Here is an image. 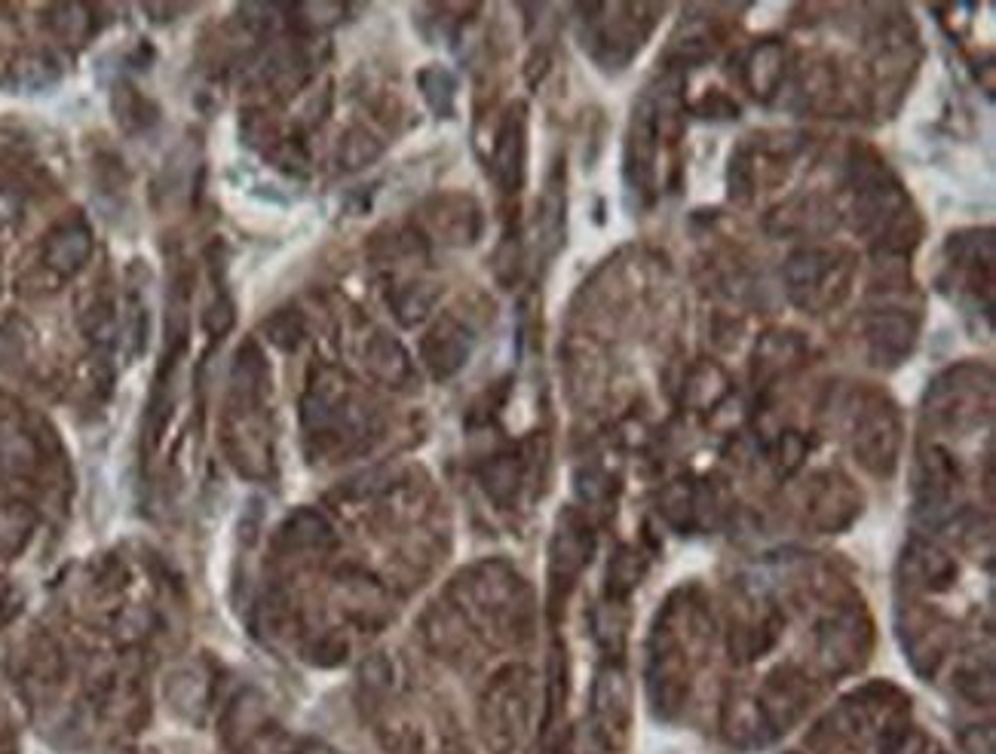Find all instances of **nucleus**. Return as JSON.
Returning <instances> with one entry per match:
<instances>
[{
  "label": "nucleus",
  "mask_w": 996,
  "mask_h": 754,
  "mask_svg": "<svg viewBox=\"0 0 996 754\" xmlns=\"http://www.w3.org/2000/svg\"><path fill=\"white\" fill-rule=\"evenodd\" d=\"M482 478H485V488H488V494L497 503H509L515 497V491H519L522 466H519L515 458H497L485 466Z\"/></svg>",
  "instance_id": "15"
},
{
  "label": "nucleus",
  "mask_w": 996,
  "mask_h": 754,
  "mask_svg": "<svg viewBox=\"0 0 996 754\" xmlns=\"http://www.w3.org/2000/svg\"><path fill=\"white\" fill-rule=\"evenodd\" d=\"M883 754H930V739L923 737L916 727L899 723V727H886L880 739Z\"/></svg>",
  "instance_id": "17"
},
{
  "label": "nucleus",
  "mask_w": 996,
  "mask_h": 754,
  "mask_svg": "<svg viewBox=\"0 0 996 754\" xmlns=\"http://www.w3.org/2000/svg\"><path fill=\"white\" fill-rule=\"evenodd\" d=\"M392 307L399 313V319L402 323H409L414 326L417 319H424L426 311L433 307V292L426 289V285H411V289H402V295L392 301Z\"/></svg>",
  "instance_id": "19"
},
{
  "label": "nucleus",
  "mask_w": 996,
  "mask_h": 754,
  "mask_svg": "<svg viewBox=\"0 0 996 754\" xmlns=\"http://www.w3.org/2000/svg\"><path fill=\"white\" fill-rule=\"evenodd\" d=\"M899 421L896 414L883 405H871L855 417V436H852V451L862 460V466L874 476H889L899 460Z\"/></svg>",
  "instance_id": "2"
},
{
  "label": "nucleus",
  "mask_w": 996,
  "mask_h": 754,
  "mask_svg": "<svg viewBox=\"0 0 996 754\" xmlns=\"http://www.w3.org/2000/svg\"><path fill=\"white\" fill-rule=\"evenodd\" d=\"M377 150L380 148H377V142L372 138V135H365V132H353V135L343 142L341 160L347 163V169H360V166H365L368 160H375Z\"/></svg>",
  "instance_id": "22"
},
{
  "label": "nucleus",
  "mask_w": 996,
  "mask_h": 754,
  "mask_svg": "<svg viewBox=\"0 0 996 754\" xmlns=\"http://www.w3.org/2000/svg\"><path fill=\"white\" fill-rule=\"evenodd\" d=\"M629 723V688L620 669L607 666L595 681V696H592V737L605 745V752H614L620 745L622 733Z\"/></svg>",
  "instance_id": "3"
},
{
  "label": "nucleus",
  "mask_w": 996,
  "mask_h": 754,
  "mask_svg": "<svg viewBox=\"0 0 996 754\" xmlns=\"http://www.w3.org/2000/svg\"><path fill=\"white\" fill-rule=\"evenodd\" d=\"M757 712L767 723V730L773 733H782L791 723L801 721V715L810 705V688H806V678L791 669H779L776 674H769L767 684L757 693Z\"/></svg>",
  "instance_id": "4"
},
{
  "label": "nucleus",
  "mask_w": 996,
  "mask_h": 754,
  "mask_svg": "<svg viewBox=\"0 0 996 754\" xmlns=\"http://www.w3.org/2000/svg\"><path fill=\"white\" fill-rule=\"evenodd\" d=\"M16 353V344H13V338L7 335V331H0V362H7L10 356Z\"/></svg>",
  "instance_id": "26"
},
{
  "label": "nucleus",
  "mask_w": 996,
  "mask_h": 754,
  "mask_svg": "<svg viewBox=\"0 0 996 754\" xmlns=\"http://www.w3.org/2000/svg\"><path fill=\"white\" fill-rule=\"evenodd\" d=\"M641 574H644L641 556L632 546H620L614 561H610V571H607V589L614 598H625L637 586Z\"/></svg>",
  "instance_id": "14"
},
{
  "label": "nucleus",
  "mask_w": 996,
  "mask_h": 754,
  "mask_svg": "<svg viewBox=\"0 0 996 754\" xmlns=\"http://www.w3.org/2000/svg\"><path fill=\"white\" fill-rule=\"evenodd\" d=\"M791 754H794V752H791Z\"/></svg>",
  "instance_id": "27"
},
{
  "label": "nucleus",
  "mask_w": 996,
  "mask_h": 754,
  "mask_svg": "<svg viewBox=\"0 0 996 754\" xmlns=\"http://www.w3.org/2000/svg\"><path fill=\"white\" fill-rule=\"evenodd\" d=\"M32 512L25 507H0V556L19 552L32 534Z\"/></svg>",
  "instance_id": "16"
},
{
  "label": "nucleus",
  "mask_w": 996,
  "mask_h": 754,
  "mask_svg": "<svg viewBox=\"0 0 996 754\" xmlns=\"http://www.w3.org/2000/svg\"><path fill=\"white\" fill-rule=\"evenodd\" d=\"M365 360H368V368L375 372L377 380H384V384L399 387V384H405L411 377L409 353L402 350L399 341H392L390 335H377L375 341L368 344V350H365Z\"/></svg>",
  "instance_id": "12"
},
{
  "label": "nucleus",
  "mask_w": 996,
  "mask_h": 754,
  "mask_svg": "<svg viewBox=\"0 0 996 754\" xmlns=\"http://www.w3.org/2000/svg\"><path fill=\"white\" fill-rule=\"evenodd\" d=\"M494 172L503 184V191L515 194L524 175V117L522 108H512L500 126L497 148H494Z\"/></svg>",
  "instance_id": "10"
},
{
  "label": "nucleus",
  "mask_w": 996,
  "mask_h": 754,
  "mask_svg": "<svg viewBox=\"0 0 996 754\" xmlns=\"http://www.w3.org/2000/svg\"><path fill=\"white\" fill-rule=\"evenodd\" d=\"M806 458V442H803L801 433H782V439L776 445V454H773V463L779 466V473H794L798 466Z\"/></svg>",
  "instance_id": "20"
},
{
  "label": "nucleus",
  "mask_w": 996,
  "mask_h": 754,
  "mask_svg": "<svg viewBox=\"0 0 996 754\" xmlns=\"http://www.w3.org/2000/svg\"><path fill=\"white\" fill-rule=\"evenodd\" d=\"M904 571L911 586H923L930 592L950 589V583L957 580V564L948 552H942L932 543L914 540L904 552Z\"/></svg>",
  "instance_id": "9"
},
{
  "label": "nucleus",
  "mask_w": 996,
  "mask_h": 754,
  "mask_svg": "<svg viewBox=\"0 0 996 754\" xmlns=\"http://www.w3.org/2000/svg\"><path fill=\"white\" fill-rule=\"evenodd\" d=\"M282 540L297 549H323L335 540L331 525L316 512H297L286 525H282Z\"/></svg>",
  "instance_id": "13"
},
{
  "label": "nucleus",
  "mask_w": 996,
  "mask_h": 754,
  "mask_svg": "<svg viewBox=\"0 0 996 754\" xmlns=\"http://www.w3.org/2000/svg\"><path fill=\"white\" fill-rule=\"evenodd\" d=\"M19 215H22V197L10 187H0V228L13 224Z\"/></svg>",
  "instance_id": "25"
},
{
  "label": "nucleus",
  "mask_w": 996,
  "mask_h": 754,
  "mask_svg": "<svg viewBox=\"0 0 996 754\" xmlns=\"http://www.w3.org/2000/svg\"><path fill=\"white\" fill-rule=\"evenodd\" d=\"M421 86H424L426 101L439 111V114H451L454 105V77L441 68H429L421 74Z\"/></svg>",
  "instance_id": "18"
},
{
  "label": "nucleus",
  "mask_w": 996,
  "mask_h": 754,
  "mask_svg": "<svg viewBox=\"0 0 996 754\" xmlns=\"http://www.w3.org/2000/svg\"><path fill=\"white\" fill-rule=\"evenodd\" d=\"M267 335H270L274 344L292 350V346L301 344V338H304L301 316H294V313H279V316H274V319L267 323Z\"/></svg>",
  "instance_id": "21"
},
{
  "label": "nucleus",
  "mask_w": 996,
  "mask_h": 754,
  "mask_svg": "<svg viewBox=\"0 0 996 754\" xmlns=\"http://www.w3.org/2000/svg\"><path fill=\"white\" fill-rule=\"evenodd\" d=\"M855 509H859V500H855V494H852L850 482H837V485H834L831 478L828 485L818 488L816 503H813V515H816V522L822 527L837 531V527L850 525Z\"/></svg>",
  "instance_id": "11"
},
{
  "label": "nucleus",
  "mask_w": 996,
  "mask_h": 754,
  "mask_svg": "<svg viewBox=\"0 0 996 754\" xmlns=\"http://www.w3.org/2000/svg\"><path fill=\"white\" fill-rule=\"evenodd\" d=\"M588 556H592V531L576 512H564L558 519L556 540H552V589H571L573 580L586 568Z\"/></svg>",
  "instance_id": "5"
},
{
  "label": "nucleus",
  "mask_w": 996,
  "mask_h": 754,
  "mask_svg": "<svg viewBox=\"0 0 996 754\" xmlns=\"http://www.w3.org/2000/svg\"><path fill=\"white\" fill-rule=\"evenodd\" d=\"M965 754H994V733L987 727H969L960 737Z\"/></svg>",
  "instance_id": "24"
},
{
  "label": "nucleus",
  "mask_w": 996,
  "mask_h": 754,
  "mask_svg": "<svg viewBox=\"0 0 996 754\" xmlns=\"http://www.w3.org/2000/svg\"><path fill=\"white\" fill-rule=\"evenodd\" d=\"M93 255V233L81 221L59 224L44 243V264L59 277H74Z\"/></svg>",
  "instance_id": "8"
},
{
  "label": "nucleus",
  "mask_w": 996,
  "mask_h": 754,
  "mask_svg": "<svg viewBox=\"0 0 996 754\" xmlns=\"http://www.w3.org/2000/svg\"><path fill=\"white\" fill-rule=\"evenodd\" d=\"M840 277V264L834 258L831 252H801V255H794L791 264H788V279H791V292L794 295H806L810 301L806 304H816L818 297L825 301V304H831V282H837Z\"/></svg>",
  "instance_id": "7"
},
{
  "label": "nucleus",
  "mask_w": 996,
  "mask_h": 754,
  "mask_svg": "<svg viewBox=\"0 0 996 754\" xmlns=\"http://www.w3.org/2000/svg\"><path fill=\"white\" fill-rule=\"evenodd\" d=\"M527 674L522 669H509L507 674H500L494 681V688L488 690V700H485V730L488 739L509 752L524 733V723H527Z\"/></svg>",
  "instance_id": "1"
},
{
  "label": "nucleus",
  "mask_w": 996,
  "mask_h": 754,
  "mask_svg": "<svg viewBox=\"0 0 996 754\" xmlns=\"http://www.w3.org/2000/svg\"><path fill=\"white\" fill-rule=\"evenodd\" d=\"M473 353V338L470 331L454 323V319H441L439 326L426 335L424 341V362L426 368L436 377H451L463 368V362Z\"/></svg>",
  "instance_id": "6"
},
{
  "label": "nucleus",
  "mask_w": 996,
  "mask_h": 754,
  "mask_svg": "<svg viewBox=\"0 0 996 754\" xmlns=\"http://www.w3.org/2000/svg\"><path fill=\"white\" fill-rule=\"evenodd\" d=\"M230 326H233V304H230L228 295H221L206 311V331L212 338H221V335H228Z\"/></svg>",
  "instance_id": "23"
}]
</instances>
